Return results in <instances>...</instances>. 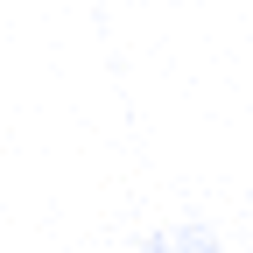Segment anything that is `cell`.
Returning <instances> with one entry per match:
<instances>
[{
  "label": "cell",
  "mask_w": 253,
  "mask_h": 253,
  "mask_svg": "<svg viewBox=\"0 0 253 253\" xmlns=\"http://www.w3.org/2000/svg\"><path fill=\"white\" fill-rule=\"evenodd\" d=\"M141 253H225V239H218L211 225H169V232H155Z\"/></svg>",
  "instance_id": "cell-1"
}]
</instances>
